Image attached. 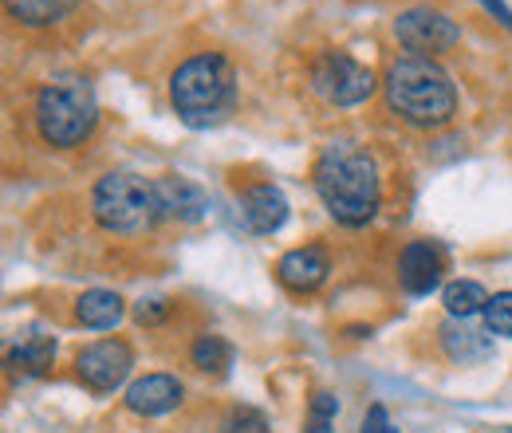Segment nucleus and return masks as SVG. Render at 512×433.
<instances>
[{"instance_id":"1","label":"nucleus","mask_w":512,"mask_h":433,"mask_svg":"<svg viewBox=\"0 0 512 433\" xmlns=\"http://www.w3.org/2000/svg\"><path fill=\"white\" fill-rule=\"evenodd\" d=\"M312 186L320 193L323 209L347 225V229H363L367 221H375L379 205H383V178L375 158L355 146V142H331L323 146V154L312 166Z\"/></svg>"},{"instance_id":"2","label":"nucleus","mask_w":512,"mask_h":433,"mask_svg":"<svg viewBox=\"0 0 512 433\" xmlns=\"http://www.w3.org/2000/svg\"><path fill=\"white\" fill-rule=\"evenodd\" d=\"M386 103L406 126L442 130L457 111V87L442 63L426 56H402L386 67Z\"/></svg>"},{"instance_id":"3","label":"nucleus","mask_w":512,"mask_h":433,"mask_svg":"<svg viewBox=\"0 0 512 433\" xmlns=\"http://www.w3.org/2000/svg\"><path fill=\"white\" fill-rule=\"evenodd\" d=\"M237 67L221 52H197L170 75V103L190 130L221 126L237 111Z\"/></svg>"},{"instance_id":"4","label":"nucleus","mask_w":512,"mask_h":433,"mask_svg":"<svg viewBox=\"0 0 512 433\" xmlns=\"http://www.w3.org/2000/svg\"><path fill=\"white\" fill-rule=\"evenodd\" d=\"M32 115H36V130L48 146L75 150L99 126V99L83 75H60L36 91Z\"/></svg>"},{"instance_id":"5","label":"nucleus","mask_w":512,"mask_h":433,"mask_svg":"<svg viewBox=\"0 0 512 433\" xmlns=\"http://www.w3.org/2000/svg\"><path fill=\"white\" fill-rule=\"evenodd\" d=\"M91 213L107 233H123V237H142L158 221H166L162 201H158V182L142 174H127V170H115L95 182Z\"/></svg>"},{"instance_id":"6","label":"nucleus","mask_w":512,"mask_h":433,"mask_svg":"<svg viewBox=\"0 0 512 433\" xmlns=\"http://www.w3.org/2000/svg\"><path fill=\"white\" fill-rule=\"evenodd\" d=\"M312 91L331 107H359L375 95V71L347 52H320L308 67Z\"/></svg>"},{"instance_id":"7","label":"nucleus","mask_w":512,"mask_h":433,"mask_svg":"<svg viewBox=\"0 0 512 433\" xmlns=\"http://www.w3.org/2000/svg\"><path fill=\"white\" fill-rule=\"evenodd\" d=\"M130 371H134V347L127 339H115V335L95 339V343L79 347V355H75V378L95 394L119 390L130 378Z\"/></svg>"},{"instance_id":"8","label":"nucleus","mask_w":512,"mask_h":433,"mask_svg":"<svg viewBox=\"0 0 512 433\" xmlns=\"http://www.w3.org/2000/svg\"><path fill=\"white\" fill-rule=\"evenodd\" d=\"M394 36H398V44L406 52L426 56V60H434L442 52H453L461 44V28L449 20L446 12H438V8H406V12H398Z\"/></svg>"},{"instance_id":"9","label":"nucleus","mask_w":512,"mask_h":433,"mask_svg":"<svg viewBox=\"0 0 512 433\" xmlns=\"http://www.w3.org/2000/svg\"><path fill=\"white\" fill-rule=\"evenodd\" d=\"M327 276H331V252H327V245H300L276 260V280L292 296L320 292L323 284H327Z\"/></svg>"},{"instance_id":"10","label":"nucleus","mask_w":512,"mask_h":433,"mask_svg":"<svg viewBox=\"0 0 512 433\" xmlns=\"http://www.w3.org/2000/svg\"><path fill=\"white\" fill-rule=\"evenodd\" d=\"M123 402H127L130 414H138V418H162V414H174L186 402V386L174 374H142V378H134L127 386Z\"/></svg>"},{"instance_id":"11","label":"nucleus","mask_w":512,"mask_h":433,"mask_svg":"<svg viewBox=\"0 0 512 433\" xmlns=\"http://www.w3.org/2000/svg\"><path fill=\"white\" fill-rule=\"evenodd\" d=\"M446 256L434 241H410L398 252V284L406 296H430L442 284Z\"/></svg>"},{"instance_id":"12","label":"nucleus","mask_w":512,"mask_h":433,"mask_svg":"<svg viewBox=\"0 0 512 433\" xmlns=\"http://www.w3.org/2000/svg\"><path fill=\"white\" fill-rule=\"evenodd\" d=\"M241 217H245L249 233L272 237L288 221V197L272 186V182H256V186H249L241 193Z\"/></svg>"},{"instance_id":"13","label":"nucleus","mask_w":512,"mask_h":433,"mask_svg":"<svg viewBox=\"0 0 512 433\" xmlns=\"http://www.w3.org/2000/svg\"><path fill=\"white\" fill-rule=\"evenodd\" d=\"M158 201L166 221L197 225L209 213V193L190 178H158Z\"/></svg>"},{"instance_id":"14","label":"nucleus","mask_w":512,"mask_h":433,"mask_svg":"<svg viewBox=\"0 0 512 433\" xmlns=\"http://www.w3.org/2000/svg\"><path fill=\"white\" fill-rule=\"evenodd\" d=\"M438 339H442V351H446L453 363H461V367L481 363V359L493 355L489 335L477 331V327H469V319H446V323L438 327Z\"/></svg>"},{"instance_id":"15","label":"nucleus","mask_w":512,"mask_h":433,"mask_svg":"<svg viewBox=\"0 0 512 433\" xmlns=\"http://www.w3.org/2000/svg\"><path fill=\"white\" fill-rule=\"evenodd\" d=\"M123 315H127V304L111 288H91L75 300V323L87 331H115Z\"/></svg>"},{"instance_id":"16","label":"nucleus","mask_w":512,"mask_h":433,"mask_svg":"<svg viewBox=\"0 0 512 433\" xmlns=\"http://www.w3.org/2000/svg\"><path fill=\"white\" fill-rule=\"evenodd\" d=\"M56 363V339L52 335H32L20 347L8 351V371L20 378H44Z\"/></svg>"},{"instance_id":"17","label":"nucleus","mask_w":512,"mask_h":433,"mask_svg":"<svg viewBox=\"0 0 512 433\" xmlns=\"http://www.w3.org/2000/svg\"><path fill=\"white\" fill-rule=\"evenodd\" d=\"M233 359H237V351H233V343L225 339V335H197L190 347V363L197 367L201 374H229V367H233Z\"/></svg>"},{"instance_id":"18","label":"nucleus","mask_w":512,"mask_h":433,"mask_svg":"<svg viewBox=\"0 0 512 433\" xmlns=\"http://www.w3.org/2000/svg\"><path fill=\"white\" fill-rule=\"evenodd\" d=\"M75 4H79V0H4L8 16L20 20L24 28H48V24H60Z\"/></svg>"},{"instance_id":"19","label":"nucleus","mask_w":512,"mask_h":433,"mask_svg":"<svg viewBox=\"0 0 512 433\" xmlns=\"http://www.w3.org/2000/svg\"><path fill=\"white\" fill-rule=\"evenodd\" d=\"M442 304L449 319H473V315H485L489 292L477 280H449L442 288Z\"/></svg>"},{"instance_id":"20","label":"nucleus","mask_w":512,"mask_h":433,"mask_svg":"<svg viewBox=\"0 0 512 433\" xmlns=\"http://www.w3.org/2000/svg\"><path fill=\"white\" fill-rule=\"evenodd\" d=\"M339 418V398L331 390H316L308 398V418H304V433H331Z\"/></svg>"},{"instance_id":"21","label":"nucleus","mask_w":512,"mask_h":433,"mask_svg":"<svg viewBox=\"0 0 512 433\" xmlns=\"http://www.w3.org/2000/svg\"><path fill=\"white\" fill-rule=\"evenodd\" d=\"M485 327L489 335L512 339V292H493L485 304Z\"/></svg>"},{"instance_id":"22","label":"nucleus","mask_w":512,"mask_h":433,"mask_svg":"<svg viewBox=\"0 0 512 433\" xmlns=\"http://www.w3.org/2000/svg\"><path fill=\"white\" fill-rule=\"evenodd\" d=\"M221 433H272L268 430V418L256 410V406H233L221 422Z\"/></svg>"},{"instance_id":"23","label":"nucleus","mask_w":512,"mask_h":433,"mask_svg":"<svg viewBox=\"0 0 512 433\" xmlns=\"http://www.w3.org/2000/svg\"><path fill=\"white\" fill-rule=\"evenodd\" d=\"M166 315H170V300H142V304H134V323L138 327H158Z\"/></svg>"},{"instance_id":"24","label":"nucleus","mask_w":512,"mask_h":433,"mask_svg":"<svg viewBox=\"0 0 512 433\" xmlns=\"http://www.w3.org/2000/svg\"><path fill=\"white\" fill-rule=\"evenodd\" d=\"M359 433H398L394 430V422H390V414H386V406H371L367 410V418H363V426H359Z\"/></svg>"},{"instance_id":"25","label":"nucleus","mask_w":512,"mask_h":433,"mask_svg":"<svg viewBox=\"0 0 512 433\" xmlns=\"http://www.w3.org/2000/svg\"><path fill=\"white\" fill-rule=\"evenodd\" d=\"M481 4H485V12H493V16L512 32V8L505 4V0H481Z\"/></svg>"}]
</instances>
